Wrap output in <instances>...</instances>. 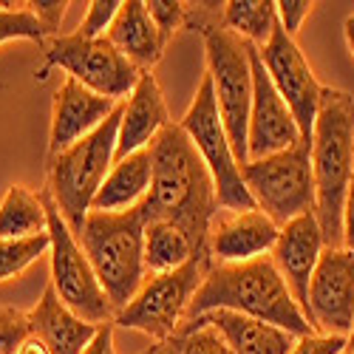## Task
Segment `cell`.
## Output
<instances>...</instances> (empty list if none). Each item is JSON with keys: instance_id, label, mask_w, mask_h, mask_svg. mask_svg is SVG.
Returning <instances> with one entry per match:
<instances>
[{"instance_id": "obj_2", "label": "cell", "mask_w": 354, "mask_h": 354, "mask_svg": "<svg viewBox=\"0 0 354 354\" xmlns=\"http://www.w3.org/2000/svg\"><path fill=\"white\" fill-rule=\"evenodd\" d=\"M218 309L263 320L295 337L315 335L312 323L306 320L270 255L247 263H213L193 295L185 323Z\"/></svg>"}, {"instance_id": "obj_7", "label": "cell", "mask_w": 354, "mask_h": 354, "mask_svg": "<svg viewBox=\"0 0 354 354\" xmlns=\"http://www.w3.org/2000/svg\"><path fill=\"white\" fill-rule=\"evenodd\" d=\"M210 267L213 263L193 258L173 272L147 275L139 292L133 295V301L113 315V326L142 332L153 343L173 340L176 332L182 329L187 309L193 304V295L198 292Z\"/></svg>"}, {"instance_id": "obj_42", "label": "cell", "mask_w": 354, "mask_h": 354, "mask_svg": "<svg viewBox=\"0 0 354 354\" xmlns=\"http://www.w3.org/2000/svg\"><path fill=\"white\" fill-rule=\"evenodd\" d=\"M142 354H151V346H147V348H145V351H142Z\"/></svg>"}, {"instance_id": "obj_13", "label": "cell", "mask_w": 354, "mask_h": 354, "mask_svg": "<svg viewBox=\"0 0 354 354\" xmlns=\"http://www.w3.org/2000/svg\"><path fill=\"white\" fill-rule=\"evenodd\" d=\"M306 320L315 335L346 337L354 329V252L326 247L309 281Z\"/></svg>"}, {"instance_id": "obj_25", "label": "cell", "mask_w": 354, "mask_h": 354, "mask_svg": "<svg viewBox=\"0 0 354 354\" xmlns=\"http://www.w3.org/2000/svg\"><path fill=\"white\" fill-rule=\"evenodd\" d=\"M221 26L261 48L278 26L275 0H230V3H224Z\"/></svg>"}, {"instance_id": "obj_38", "label": "cell", "mask_w": 354, "mask_h": 354, "mask_svg": "<svg viewBox=\"0 0 354 354\" xmlns=\"http://www.w3.org/2000/svg\"><path fill=\"white\" fill-rule=\"evenodd\" d=\"M343 35H346L348 51H351V57H354V15H348V17H346V23H343Z\"/></svg>"}, {"instance_id": "obj_6", "label": "cell", "mask_w": 354, "mask_h": 354, "mask_svg": "<svg viewBox=\"0 0 354 354\" xmlns=\"http://www.w3.org/2000/svg\"><path fill=\"white\" fill-rule=\"evenodd\" d=\"M204 57H207V77L213 80L216 105L235 151V159H239V165H247L250 162L247 133H250V108H252L250 43L227 32L224 26H218L204 32Z\"/></svg>"}, {"instance_id": "obj_39", "label": "cell", "mask_w": 354, "mask_h": 354, "mask_svg": "<svg viewBox=\"0 0 354 354\" xmlns=\"http://www.w3.org/2000/svg\"><path fill=\"white\" fill-rule=\"evenodd\" d=\"M151 354H176V346H173V340H167V343H153V346H151Z\"/></svg>"}, {"instance_id": "obj_17", "label": "cell", "mask_w": 354, "mask_h": 354, "mask_svg": "<svg viewBox=\"0 0 354 354\" xmlns=\"http://www.w3.org/2000/svg\"><path fill=\"white\" fill-rule=\"evenodd\" d=\"M323 250H326V239H323L317 216L309 213L281 227L278 244L270 255L281 278L286 281L289 292L295 295V301H298V306L304 309V315H306V301H309V281L315 275V267Z\"/></svg>"}, {"instance_id": "obj_20", "label": "cell", "mask_w": 354, "mask_h": 354, "mask_svg": "<svg viewBox=\"0 0 354 354\" xmlns=\"http://www.w3.org/2000/svg\"><path fill=\"white\" fill-rule=\"evenodd\" d=\"M151 185H153V162H151V151L145 147V151H136L113 162L111 173L105 176L102 187L94 196L91 210L100 213L133 210L151 196Z\"/></svg>"}, {"instance_id": "obj_33", "label": "cell", "mask_w": 354, "mask_h": 354, "mask_svg": "<svg viewBox=\"0 0 354 354\" xmlns=\"http://www.w3.org/2000/svg\"><path fill=\"white\" fill-rule=\"evenodd\" d=\"M275 9H278V23L283 26V32L289 37H295L301 32L304 20L312 15L315 3H309V0H278Z\"/></svg>"}, {"instance_id": "obj_19", "label": "cell", "mask_w": 354, "mask_h": 354, "mask_svg": "<svg viewBox=\"0 0 354 354\" xmlns=\"http://www.w3.org/2000/svg\"><path fill=\"white\" fill-rule=\"evenodd\" d=\"M28 315V326L32 335L40 337L51 354H82L85 346L91 343L100 332V326L82 320L80 315H74L51 289V283L46 286L43 298L37 301V306Z\"/></svg>"}, {"instance_id": "obj_4", "label": "cell", "mask_w": 354, "mask_h": 354, "mask_svg": "<svg viewBox=\"0 0 354 354\" xmlns=\"http://www.w3.org/2000/svg\"><path fill=\"white\" fill-rule=\"evenodd\" d=\"M147 221H151V216H147L145 204L122 213L91 210L85 216L82 230L77 232V241L88 255V261H91L113 312L125 309L147 278V267H145Z\"/></svg>"}, {"instance_id": "obj_41", "label": "cell", "mask_w": 354, "mask_h": 354, "mask_svg": "<svg viewBox=\"0 0 354 354\" xmlns=\"http://www.w3.org/2000/svg\"><path fill=\"white\" fill-rule=\"evenodd\" d=\"M343 354H354V348H348V346H346V351H343Z\"/></svg>"}, {"instance_id": "obj_31", "label": "cell", "mask_w": 354, "mask_h": 354, "mask_svg": "<svg viewBox=\"0 0 354 354\" xmlns=\"http://www.w3.org/2000/svg\"><path fill=\"white\" fill-rule=\"evenodd\" d=\"M28 335H32L28 315L12 306H0V354H15Z\"/></svg>"}, {"instance_id": "obj_29", "label": "cell", "mask_w": 354, "mask_h": 354, "mask_svg": "<svg viewBox=\"0 0 354 354\" xmlns=\"http://www.w3.org/2000/svg\"><path fill=\"white\" fill-rule=\"evenodd\" d=\"M120 0H94L88 3V12L82 17V23L77 26V35L80 37H88V40H97V37H105L111 32V26L120 15Z\"/></svg>"}, {"instance_id": "obj_10", "label": "cell", "mask_w": 354, "mask_h": 354, "mask_svg": "<svg viewBox=\"0 0 354 354\" xmlns=\"http://www.w3.org/2000/svg\"><path fill=\"white\" fill-rule=\"evenodd\" d=\"M43 63L46 68H63L71 80L113 102H125L145 74L108 37L88 40L77 32L46 40ZM46 68L40 77H46Z\"/></svg>"}, {"instance_id": "obj_28", "label": "cell", "mask_w": 354, "mask_h": 354, "mask_svg": "<svg viewBox=\"0 0 354 354\" xmlns=\"http://www.w3.org/2000/svg\"><path fill=\"white\" fill-rule=\"evenodd\" d=\"M9 40H28L46 46V32L40 20L35 17V12L28 9V3H23L20 9H3L0 6V43Z\"/></svg>"}, {"instance_id": "obj_9", "label": "cell", "mask_w": 354, "mask_h": 354, "mask_svg": "<svg viewBox=\"0 0 354 354\" xmlns=\"http://www.w3.org/2000/svg\"><path fill=\"white\" fill-rule=\"evenodd\" d=\"M179 125L185 128V133L190 136L198 156L204 159V165H207V170L213 176L216 193H218V207L230 210V213L258 210L247 185H244L241 165H239V159H235L230 136L224 131L221 113H218V105H216L213 80L207 74L201 77V82L196 88V97H193L187 113L179 120Z\"/></svg>"}, {"instance_id": "obj_37", "label": "cell", "mask_w": 354, "mask_h": 354, "mask_svg": "<svg viewBox=\"0 0 354 354\" xmlns=\"http://www.w3.org/2000/svg\"><path fill=\"white\" fill-rule=\"evenodd\" d=\"M15 354H51L48 351V346L40 340V337H35V335H28L23 343H20V348L15 351Z\"/></svg>"}, {"instance_id": "obj_35", "label": "cell", "mask_w": 354, "mask_h": 354, "mask_svg": "<svg viewBox=\"0 0 354 354\" xmlns=\"http://www.w3.org/2000/svg\"><path fill=\"white\" fill-rule=\"evenodd\" d=\"M343 247L354 252V176H351L346 204H343Z\"/></svg>"}, {"instance_id": "obj_22", "label": "cell", "mask_w": 354, "mask_h": 354, "mask_svg": "<svg viewBox=\"0 0 354 354\" xmlns=\"http://www.w3.org/2000/svg\"><path fill=\"white\" fill-rule=\"evenodd\" d=\"M196 320L213 323V326L227 337V343L235 354H289L295 340H298L295 335H289L278 326H270V323L239 315V312L218 309L210 315H201Z\"/></svg>"}, {"instance_id": "obj_24", "label": "cell", "mask_w": 354, "mask_h": 354, "mask_svg": "<svg viewBox=\"0 0 354 354\" xmlns=\"http://www.w3.org/2000/svg\"><path fill=\"white\" fill-rule=\"evenodd\" d=\"M43 232H48L43 193H32L26 185H9L0 198V241L32 239Z\"/></svg>"}, {"instance_id": "obj_1", "label": "cell", "mask_w": 354, "mask_h": 354, "mask_svg": "<svg viewBox=\"0 0 354 354\" xmlns=\"http://www.w3.org/2000/svg\"><path fill=\"white\" fill-rule=\"evenodd\" d=\"M151 162H153V185L151 196L145 198L147 216L159 221L179 224L198 250L201 258H210V227L218 207L216 182L198 156L196 145L185 133L179 122H170L151 142Z\"/></svg>"}, {"instance_id": "obj_8", "label": "cell", "mask_w": 354, "mask_h": 354, "mask_svg": "<svg viewBox=\"0 0 354 354\" xmlns=\"http://www.w3.org/2000/svg\"><path fill=\"white\" fill-rule=\"evenodd\" d=\"M312 145L298 142L289 151L241 165L244 185L261 213L278 227L315 213V179H312Z\"/></svg>"}, {"instance_id": "obj_15", "label": "cell", "mask_w": 354, "mask_h": 354, "mask_svg": "<svg viewBox=\"0 0 354 354\" xmlns=\"http://www.w3.org/2000/svg\"><path fill=\"white\" fill-rule=\"evenodd\" d=\"M116 108H120V102L100 97L91 88L66 77L63 85L54 91V102H51L48 156L63 153L80 139H85L88 133H94Z\"/></svg>"}, {"instance_id": "obj_18", "label": "cell", "mask_w": 354, "mask_h": 354, "mask_svg": "<svg viewBox=\"0 0 354 354\" xmlns=\"http://www.w3.org/2000/svg\"><path fill=\"white\" fill-rule=\"evenodd\" d=\"M170 111L165 94L151 71H145L133 94L122 102L120 136H116V159H125L136 151L151 147V142L170 125Z\"/></svg>"}, {"instance_id": "obj_21", "label": "cell", "mask_w": 354, "mask_h": 354, "mask_svg": "<svg viewBox=\"0 0 354 354\" xmlns=\"http://www.w3.org/2000/svg\"><path fill=\"white\" fill-rule=\"evenodd\" d=\"M105 37L120 48L139 71H151L162 60V54L167 48L156 23L147 15V3H142V0H125Z\"/></svg>"}, {"instance_id": "obj_27", "label": "cell", "mask_w": 354, "mask_h": 354, "mask_svg": "<svg viewBox=\"0 0 354 354\" xmlns=\"http://www.w3.org/2000/svg\"><path fill=\"white\" fill-rule=\"evenodd\" d=\"M176 354H235L227 343V337L204 320H190L182 323V329L173 337Z\"/></svg>"}, {"instance_id": "obj_40", "label": "cell", "mask_w": 354, "mask_h": 354, "mask_svg": "<svg viewBox=\"0 0 354 354\" xmlns=\"http://www.w3.org/2000/svg\"><path fill=\"white\" fill-rule=\"evenodd\" d=\"M348 348H354V329H351V335H348Z\"/></svg>"}, {"instance_id": "obj_26", "label": "cell", "mask_w": 354, "mask_h": 354, "mask_svg": "<svg viewBox=\"0 0 354 354\" xmlns=\"http://www.w3.org/2000/svg\"><path fill=\"white\" fill-rule=\"evenodd\" d=\"M51 250V235H32V239L0 241V283L20 278L32 263H37Z\"/></svg>"}, {"instance_id": "obj_11", "label": "cell", "mask_w": 354, "mask_h": 354, "mask_svg": "<svg viewBox=\"0 0 354 354\" xmlns=\"http://www.w3.org/2000/svg\"><path fill=\"white\" fill-rule=\"evenodd\" d=\"M43 201H46V213H48V235H51V250H48L51 289L57 292V298L82 320L94 323V326L113 323L116 312L91 267V261L82 252L74 230L66 224V218L60 216L57 204L51 201V196L46 190H43Z\"/></svg>"}, {"instance_id": "obj_5", "label": "cell", "mask_w": 354, "mask_h": 354, "mask_svg": "<svg viewBox=\"0 0 354 354\" xmlns=\"http://www.w3.org/2000/svg\"><path fill=\"white\" fill-rule=\"evenodd\" d=\"M120 120H122V102L94 133H88L85 139L71 145L68 151L48 156L46 193L57 204V210L66 218V224L74 230V235L82 230L85 216L91 213L94 196L116 162Z\"/></svg>"}, {"instance_id": "obj_30", "label": "cell", "mask_w": 354, "mask_h": 354, "mask_svg": "<svg viewBox=\"0 0 354 354\" xmlns=\"http://www.w3.org/2000/svg\"><path fill=\"white\" fill-rule=\"evenodd\" d=\"M147 15L156 23L165 43L173 40V35L187 23V3L182 0H147Z\"/></svg>"}, {"instance_id": "obj_14", "label": "cell", "mask_w": 354, "mask_h": 354, "mask_svg": "<svg viewBox=\"0 0 354 354\" xmlns=\"http://www.w3.org/2000/svg\"><path fill=\"white\" fill-rule=\"evenodd\" d=\"M250 63H252V108H250V133H247V153L250 162L289 151L301 139L298 122L272 85L267 68L261 63L258 46L250 43Z\"/></svg>"}, {"instance_id": "obj_36", "label": "cell", "mask_w": 354, "mask_h": 354, "mask_svg": "<svg viewBox=\"0 0 354 354\" xmlns=\"http://www.w3.org/2000/svg\"><path fill=\"white\" fill-rule=\"evenodd\" d=\"M113 323H105V326H100V332H97V337L85 346V351L82 354H116V348H113Z\"/></svg>"}, {"instance_id": "obj_23", "label": "cell", "mask_w": 354, "mask_h": 354, "mask_svg": "<svg viewBox=\"0 0 354 354\" xmlns=\"http://www.w3.org/2000/svg\"><path fill=\"white\" fill-rule=\"evenodd\" d=\"M204 261V263H213L207 258H201L196 244L190 235L173 221H147V230H145V267H147V275H159V272H173L185 267L187 261Z\"/></svg>"}, {"instance_id": "obj_32", "label": "cell", "mask_w": 354, "mask_h": 354, "mask_svg": "<svg viewBox=\"0 0 354 354\" xmlns=\"http://www.w3.org/2000/svg\"><path fill=\"white\" fill-rule=\"evenodd\" d=\"M28 9H32L35 17L40 20L43 32H46V40L60 37V23H63V17L68 12L66 0H35V3H28Z\"/></svg>"}, {"instance_id": "obj_34", "label": "cell", "mask_w": 354, "mask_h": 354, "mask_svg": "<svg viewBox=\"0 0 354 354\" xmlns=\"http://www.w3.org/2000/svg\"><path fill=\"white\" fill-rule=\"evenodd\" d=\"M348 346L346 337H335V335H304L295 340L289 354H343Z\"/></svg>"}, {"instance_id": "obj_16", "label": "cell", "mask_w": 354, "mask_h": 354, "mask_svg": "<svg viewBox=\"0 0 354 354\" xmlns=\"http://www.w3.org/2000/svg\"><path fill=\"white\" fill-rule=\"evenodd\" d=\"M281 227L261 210L230 213L221 210L210 227V258L213 263H247L272 255Z\"/></svg>"}, {"instance_id": "obj_3", "label": "cell", "mask_w": 354, "mask_h": 354, "mask_svg": "<svg viewBox=\"0 0 354 354\" xmlns=\"http://www.w3.org/2000/svg\"><path fill=\"white\" fill-rule=\"evenodd\" d=\"M315 216L326 247H343V204L354 176V97L323 88L312 131Z\"/></svg>"}, {"instance_id": "obj_12", "label": "cell", "mask_w": 354, "mask_h": 354, "mask_svg": "<svg viewBox=\"0 0 354 354\" xmlns=\"http://www.w3.org/2000/svg\"><path fill=\"white\" fill-rule=\"evenodd\" d=\"M261 63L267 68L272 85L278 88V94L283 97V102L289 105L295 122H298L301 139L306 145H312V131H315V116H317V105L323 97L320 80L315 77L309 60L304 57L301 46L295 43V37H289L283 32V26L278 23L272 28L270 40L258 48Z\"/></svg>"}]
</instances>
